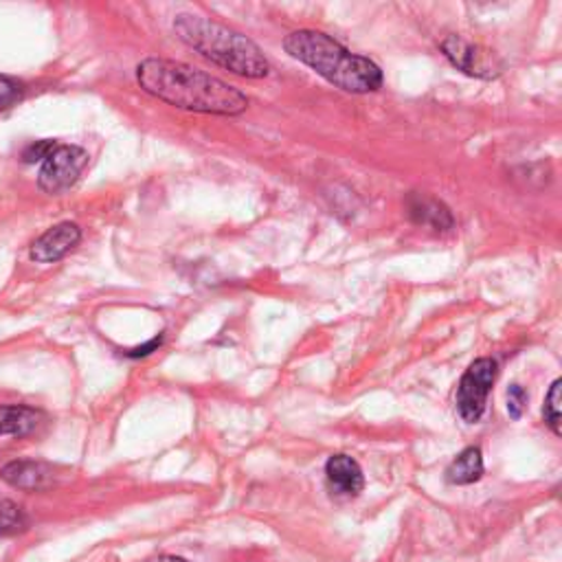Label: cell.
I'll use <instances>...</instances> for the list:
<instances>
[{
	"label": "cell",
	"mask_w": 562,
	"mask_h": 562,
	"mask_svg": "<svg viewBox=\"0 0 562 562\" xmlns=\"http://www.w3.org/2000/svg\"><path fill=\"white\" fill-rule=\"evenodd\" d=\"M81 240V229L75 222H60L44 231L31 246V259L38 264H53L71 253Z\"/></svg>",
	"instance_id": "cell-8"
},
{
	"label": "cell",
	"mask_w": 562,
	"mask_h": 562,
	"mask_svg": "<svg viewBox=\"0 0 562 562\" xmlns=\"http://www.w3.org/2000/svg\"><path fill=\"white\" fill-rule=\"evenodd\" d=\"M284 49L291 58L310 66L325 81L352 95H367L383 86V71L376 62L347 51L321 31H295L284 40Z\"/></svg>",
	"instance_id": "cell-2"
},
{
	"label": "cell",
	"mask_w": 562,
	"mask_h": 562,
	"mask_svg": "<svg viewBox=\"0 0 562 562\" xmlns=\"http://www.w3.org/2000/svg\"><path fill=\"white\" fill-rule=\"evenodd\" d=\"M137 81L148 95L180 111L238 117L248 108L242 90L184 62L148 58L137 66Z\"/></svg>",
	"instance_id": "cell-1"
},
{
	"label": "cell",
	"mask_w": 562,
	"mask_h": 562,
	"mask_svg": "<svg viewBox=\"0 0 562 562\" xmlns=\"http://www.w3.org/2000/svg\"><path fill=\"white\" fill-rule=\"evenodd\" d=\"M409 216L416 225L429 227L433 231H450L455 227V218H452L450 209L444 203H439L437 199L422 196V194H411Z\"/></svg>",
	"instance_id": "cell-11"
},
{
	"label": "cell",
	"mask_w": 562,
	"mask_h": 562,
	"mask_svg": "<svg viewBox=\"0 0 562 562\" xmlns=\"http://www.w3.org/2000/svg\"><path fill=\"white\" fill-rule=\"evenodd\" d=\"M27 529H29L27 512L10 499L0 501V536H18Z\"/></svg>",
	"instance_id": "cell-13"
},
{
	"label": "cell",
	"mask_w": 562,
	"mask_h": 562,
	"mask_svg": "<svg viewBox=\"0 0 562 562\" xmlns=\"http://www.w3.org/2000/svg\"><path fill=\"white\" fill-rule=\"evenodd\" d=\"M25 98V84L12 75H0V113L10 111Z\"/></svg>",
	"instance_id": "cell-15"
},
{
	"label": "cell",
	"mask_w": 562,
	"mask_h": 562,
	"mask_svg": "<svg viewBox=\"0 0 562 562\" xmlns=\"http://www.w3.org/2000/svg\"><path fill=\"white\" fill-rule=\"evenodd\" d=\"M495 381L497 362L493 358H477L465 369L457 387V411L463 422L477 424L482 420Z\"/></svg>",
	"instance_id": "cell-4"
},
{
	"label": "cell",
	"mask_w": 562,
	"mask_h": 562,
	"mask_svg": "<svg viewBox=\"0 0 562 562\" xmlns=\"http://www.w3.org/2000/svg\"><path fill=\"white\" fill-rule=\"evenodd\" d=\"M484 477V457L477 446L461 450L446 468V482L452 486H471Z\"/></svg>",
	"instance_id": "cell-12"
},
{
	"label": "cell",
	"mask_w": 562,
	"mask_h": 562,
	"mask_svg": "<svg viewBox=\"0 0 562 562\" xmlns=\"http://www.w3.org/2000/svg\"><path fill=\"white\" fill-rule=\"evenodd\" d=\"M163 334H158V336H154L152 341H148L145 345H139V347H132V349H128L126 352V356L128 358H143V356H150L152 352H158V347L163 345Z\"/></svg>",
	"instance_id": "cell-18"
},
{
	"label": "cell",
	"mask_w": 562,
	"mask_h": 562,
	"mask_svg": "<svg viewBox=\"0 0 562 562\" xmlns=\"http://www.w3.org/2000/svg\"><path fill=\"white\" fill-rule=\"evenodd\" d=\"M442 51L457 71L471 77L495 79L503 73V62L495 53L465 42L459 36H448L446 40H442Z\"/></svg>",
	"instance_id": "cell-6"
},
{
	"label": "cell",
	"mask_w": 562,
	"mask_h": 562,
	"mask_svg": "<svg viewBox=\"0 0 562 562\" xmlns=\"http://www.w3.org/2000/svg\"><path fill=\"white\" fill-rule=\"evenodd\" d=\"M560 392H562V381H553L549 387V394L545 398V407H542V416L547 426L553 431V435H560V420H562V411H560Z\"/></svg>",
	"instance_id": "cell-14"
},
{
	"label": "cell",
	"mask_w": 562,
	"mask_h": 562,
	"mask_svg": "<svg viewBox=\"0 0 562 562\" xmlns=\"http://www.w3.org/2000/svg\"><path fill=\"white\" fill-rule=\"evenodd\" d=\"M161 562H190V560H184V558H180V555H163Z\"/></svg>",
	"instance_id": "cell-19"
},
{
	"label": "cell",
	"mask_w": 562,
	"mask_h": 562,
	"mask_svg": "<svg viewBox=\"0 0 562 562\" xmlns=\"http://www.w3.org/2000/svg\"><path fill=\"white\" fill-rule=\"evenodd\" d=\"M88 165V154L79 145H60L47 156L38 174L40 190L47 194H62L77 182L84 167Z\"/></svg>",
	"instance_id": "cell-5"
},
{
	"label": "cell",
	"mask_w": 562,
	"mask_h": 562,
	"mask_svg": "<svg viewBox=\"0 0 562 562\" xmlns=\"http://www.w3.org/2000/svg\"><path fill=\"white\" fill-rule=\"evenodd\" d=\"M525 407H527L525 389L521 385H510V389H508V413H510V418L521 420Z\"/></svg>",
	"instance_id": "cell-17"
},
{
	"label": "cell",
	"mask_w": 562,
	"mask_h": 562,
	"mask_svg": "<svg viewBox=\"0 0 562 562\" xmlns=\"http://www.w3.org/2000/svg\"><path fill=\"white\" fill-rule=\"evenodd\" d=\"M44 422H47V416L40 409L25 407V405L0 407V442L29 437Z\"/></svg>",
	"instance_id": "cell-10"
},
{
	"label": "cell",
	"mask_w": 562,
	"mask_h": 562,
	"mask_svg": "<svg viewBox=\"0 0 562 562\" xmlns=\"http://www.w3.org/2000/svg\"><path fill=\"white\" fill-rule=\"evenodd\" d=\"M174 31L180 42L233 75L264 79L270 73L268 58L253 40L209 18L180 14L174 21Z\"/></svg>",
	"instance_id": "cell-3"
},
{
	"label": "cell",
	"mask_w": 562,
	"mask_h": 562,
	"mask_svg": "<svg viewBox=\"0 0 562 562\" xmlns=\"http://www.w3.org/2000/svg\"><path fill=\"white\" fill-rule=\"evenodd\" d=\"M325 480L336 497H358L365 488V477L356 459L349 455H332L325 463Z\"/></svg>",
	"instance_id": "cell-9"
},
{
	"label": "cell",
	"mask_w": 562,
	"mask_h": 562,
	"mask_svg": "<svg viewBox=\"0 0 562 562\" xmlns=\"http://www.w3.org/2000/svg\"><path fill=\"white\" fill-rule=\"evenodd\" d=\"M58 148V141H51V139H44V141H36L31 145H27L23 150V163L27 165H34V163H44L47 156Z\"/></svg>",
	"instance_id": "cell-16"
},
{
	"label": "cell",
	"mask_w": 562,
	"mask_h": 562,
	"mask_svg": "<svg viewBox=\"0 0 562 562\" xmlns=\"http://www.w3.org/2000/svg\"><path fill=\"white\" fill-rule=\"evenodd\" d=\"M0 480L10 484L12 488L25 490V493H40L53 486L55 471L53 465L36 459H18L10 461L3 471H0Z\"/></svg>",
	"instance_id": "cell-7"
}]
</instances>
